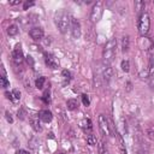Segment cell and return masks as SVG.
<instances>
[{"label": "cell", "instance_id": "27", "mask_svg": "<svg viewBox=\"0 0 154 154\" xmlns=\"http://www.w3.org/2000/svg\"><path fill=\"white\" fill-rule=\"evenodd\" d=\"M99 152H100V154H109L108 153V149L106 148V146L102 142L99 143Z\"/></svg>", "mask_w": 154, "mask_h": 154}, {"label": "cell", "instance_id": "33", "mask_svg": "<svg viewBox=\"0 0 154 154\" xmlns=\"http://www.w3.org/2000/svg\"><path fill=\"white\" fill-rule=\"evenodd\" d=\"M5 117H6V120H7L8 123H12V122H13V119H12V116H11V113H8V112H5Z\"/></svg>", "mask_w": 154, "mask_h": 154}, {"label": "cell", "instance_id": "39", "mask_svg": "<svg viewBox=\"0 0 154 154\" xmlns=\"http://www.w3.org/2000/svg\"><path fill=\"white\" fill-rule=\"evenodd\" d=\"M60 154H64V153H60Z\"/></svg>", "mask_w": 154, "mask_h": 154}, {"label": "cell", "instance_id": "40", "mask_svg": "<svg viewBox=\"0 0 154 154\" xmlns=\"http://www.w3.org/2000/svg\"><path fill=\"white\" fill-rule=\"evenodd\" d=\"M153 4H154V1H153Z\"/></svg>", "mask_w": 154, "mask_h": 154}, {"label": "cell", "instance_id": "34", "mask_svg": "<svg viewBox=\"0 0 154 154\" xmlns=\"http://www.w3.org/2000/svg\"><path fill=\"white\" fill-rule=\"evenodd\" d=\"M26 63H28V64H30V65L32 66V65H34V59H32L30 55H28V57H26Z\"/></svg>", "mask_w": 154, "mask_h": 154}, {"label": "cell", "instance_id": "9", "mask_svg": "<svg viewBox=\"0 0 154 154\" xmlns=\"http://www.w3.org/2000/svg\"><path fill=\"white\" fill-rule=\"evenodd\" d=\"M43 35H45L43 29L40 28V26H34V28H31V29L29 30V36H30L32 40H35V41L41 40V38L43 37Z\"/></svg>", "mask_w": 154, "mask_h": 154}, {"label": "cell", "instance_id": "23", "mask_svg": "<svg viewBox=\"0 0 154 154\" xmlns=\"http://www.w3.org/2000/svg\"><path fill=\"white\" fill-rule=\"evenodd\" d=\"M120 67H122V70L124 72H129V70H130V63H129V60H123L122 64H120Z\"/></svg>", "mask_w": 154, "mask_h": 154}, {"label": "cell", "instance_id": "20", "mask_svg": "<svg viewBox=\"0 0 154 154\" xmlns=\"http://www.w3.org/2000/svg\"><path fill=\"white\" fill-rule=\"evenodd\" d=\"M45 82H46V78H45L43 76L38 77V78L36 79V82H35V85H36V88H37V89H42V88H43V84H45Z\"/></svg>", "mask_w": 154, "mask_h": 154}, {"label": "cell", "instance_id": "25", "mask_svg": "<svg viewBox=\"0 0 154 154\" xmlns=\"http://www.w3.org/2000/svg\"><path fill=\"white\" fill-rule=\"evenodd\" d=\"M111 76H112V69H111L109 66H107L106 70L103 71V78H105L106 81H108V79L111 78Z\"/></svg>", "mask_w": 154, "mask_h": 154}, {"label": "cell", "instance_id": "30", "mask_svg": "<svg viewBox=\"0 0 154 154\" xmlns=\"http://www.w3.org/2000/svg\"><path fill=\"white\" fill-rule=\"evenodd\" d=\"M17 114H18V118H19L20 120H23V119L25 118V112H24V109H23V108H19Z\"/></svg>", "mask_w": 154, "mask_h": 154}, {"label": "cell", "instance_id": "19", "mask_svg": "<svg viewBox=\"0 0 154 154\" xmlns=\"http://www.w3.org/2000/svg\"><path fill=\"white\" fill-rule=\"evenodd\" d=\"M0 85H1L2 88H8V87H10V81L7 79V77H6L5 75H2V76L0 77Z\"/></svg>", "mask_w": 154, "mask_h": 154}, {"label": "cell", "instance_id": "10", "mask_svg": "<svg viewBox=\"0 0 154 154\" xmlns=\"http://www.w3.org/2000/svg\"><path fill=\"white\" fill-rule=\"evenodd\" d=\"M38 117H40V120H42L43 123H49L53 119V113L48 109H42L38 112Z\"/></svg>", "mask_w": 154, "mask_h": 154}, {"label": "cell", "instance_id": "18", "mask_svg": "<svg viewBox=\"0 0 154 154\" xmlns=\"http://www.w3.org/2000/svg\"><path fill=\"white\" fill-rule=\"evenodd\" d=\"M61 76H63V81H64L63 83H64V84H66V83L70 82V79H71V72H70L69 70H63Z\"/></svg>", "mask_w": 154, "mask_h": 154}, {"label": "cell", "instance_id": "14", "mask_svg": "<svg viewBox=\"0 0 154 154\" xmlns=\"http://www.w3.org/2000/svg\"><path fill=\"white\" fill-rule=\"evenodd\" d=\"M79 128L83 129L84 131H87V130H91V128H93V125H91V120H90L89 118H83V119L79 122Z\"/></svg>", "mask_w": 154, "mask_h": 154}, {"label": "cell", "instance_id": "12", "mask_svg": "<svg viewBox=\"0 0 154 154\" xmlns=\"http://www.w3.org/2000/svg\"><path fill=\"white\" fill-rule=\"evenodd\" d=\"M116 137H117V142H118V148H119V150H120V153L122 154H128L126 153V148H125V142H124V140H123V137H122V135L117 131V134H116Z\"/></svg>", "mask_w": 154, "mask_h": 154}, {"label": "cell", "instance_id": "1", "mask_svg": "<svg viewBox=\"0 0 154 154\" xmlns=\"http://www.w3.org/2000/svg\"><path fill=\"white\" fill-rule=\"evenodd\" d=\"M116 48H117V38L112 37L109 38L105 46H103V51H102V58H103V63L106 65L111 64L116 57Z\"/></svg>", "mask_w": 154, "mask_h": 154}, {"label": "cell", "instance_id": "11", "mask_svg": "<svg viewBox=\"0 0 154 154\" xmlns=\"http://www.w3.org/2000/svg\"><path fill=\"white\" fill-rule=\"evenodd\" d=\"M38 119H40L38 114H37V116H36V114H32V116L30 117V125H31V128H32L36 132H38V131H41V130H42V128H41V125H40Z\"/></svg>", "mask_w": 154, "mask_h": 154}, {"label": "cell", "instance_id": "3", "mask_svg": "<svg viewBox=\"0 0 154 154\" xmlns=\"http://www.w3.org/2000/svg\"><path fill=\"white\" fill-rule=\"evenodd\" d=\"M149 28H150L149 14L147 12H144L140 16V19H138V32H140V35L146 36L149 32Z\"/></svg>", "mask_w": 154, "mask_h": 154}, {"label": "cell", "instance_id": "17", "mask_svg": "<svg viewBox=\"0 0 154 154\" xmlns=\"http://www.w3.org/2000/svg\"><path fill=\"white\" fill-rule=\"evenodd\" d=\"M129 43H130V37L126 35V36L123 37V42H122V51H123V53L129 51Z\"/></svg>", "mask_w": 154, "mask_h": 154}, {"label": "cell", "instance_id": "6", "mask_svg": "<svg viewBox=\"0 0 154 154\" xmlns=\"http://www.w3.org/2000/svg\"><path fill=\"white\" fill-rule=\"evenodd\" d=\"M12 60H13V63L16 65H19V64L23 63L24 55H23V51L20 48V43H17L16 45V47H14V49L12 52Z\"/></svg>", "mask_w": 154, "mask_h": 154}, {"label": "cell", "instance_id": "24", "mask_svg": "<svg viewBox=\"0 0 154 154\" xmlns=\"http://www.w3.org/2000/svg\"><path fill=\"white\" fill-rule=\"evenodd\" d=\"M42 101L45 102V103H49V101H51V97H49V90L47 89V90H45L43 91V94H42Z\"/></svg>", "mask_w": 154, "mask_h": 154}, {"label": "cell", "instance_id": "7", "mask_svg": "<svg viewBox=\"0 0 154 154\" xmlns=\"http://www.w3.org/2000/svg\"><path fill=\"white\" fill-rule=\"evenodd\" d=\"M45 63L49 69H58L59 67V60L55 58V55L51 53H45Z\"/></svg>", "mask_w": 154, "mask_h": 154}, {"label": "cell", "instance_id": "28", "mask_svg": "<svg viewBox=\"0 0 154 154\" xmlns=\"http://www.w3.org/2000/svg\"><path fill=\"white\" fill-rule=\"evenodd\" d=\"M81 97H82V102H83V105L88 107V106L90 105V100H89V96H88L87 94H82V95H81Z\"/></svg>", "mask_w": 154, "mask_h": 154}, {"label": "cell", "instance_id": "22", "mask_svg": "<svg viewBox=\"0 0 154 154\" xmlns=\"http://www.w3.org/2000/svg\"><path fill=\"white\" fill-rule=\"evenodd\" d=\"M87 143L89 146H95L96 144V137L94 135H87Z\"/></svg>", "mask_w": 154, "mask_h": 154}, {"label": "cell", "instance_id": "13", "mask_svg": "<svg viewBox=\"0 0 154 154\" xmlns=\"http://www.w3.org/2000/svg\"><path fill=\"white\" fill-rule=\"evenodd\" d=\"M134 7H135V11L141 16L142 13H144V8H146V2L142 1V0H136L134 2Z\"/></svg>", "mask_w": 154, "mask_h": 154}, {"label": "cell", "instance_id": "32", "mask_svg": "<svg viewBox=\"0 0 154 154\" xmlns=\"http://www.w3.org/2000/svg\"><path fill=\"white\" fill-rule=\"evenodd\" d=\"M5 95H6V97H7L8 100H11L12 102H14V97H13V94H12V91H11V93L6 91V93H5Z\"/></svg>", "mask_w": 154, "mask_h": 154}, {"label": "cell", "instance_id": "35", "mask_svg": "<svg viewBox=\"0 0 154 154\" xmlns=\"http://www.w3.org/2000/svg\"><path fill=\"white\" fill-rule=\"evenodd\" d=\"M16 154H30V153L28 150H25V149H18L16 152Z\"/></svg>", "mask_w": 154, "mask_h": 154}, {"label": "cell", "instance_id": "36", "mask_svg": "<svg viewBox=\"0 0 154 154\" xmlns=\"http://www.w3.org/2000/svg\"><path fill=\"white\" fill-rule=\"evenodd\" d=\"M22 1L20 0H16V1H10V5H19Z\"/></svg>", "mask_w": 154, "mask_h": 154}, {"label": "cell", "instance_id": "2", "mask_svg": "<svg viewBox=\"0 0 154 154\" xmlns=\"http://www.w3.org/2000/svg\"><path fill=\"white\" fill-rule=\"evenodd\" d=\"M70 24H71V18L66 12L60 11L55 14V25L61 34H65L67 31V29L70 28Z\"/></svg>", "mask_w": 154, "mask_h": 154}, {"label": "cell", "instance_id": "31", "mask_svg": "<svg viewBox=\"0 0 154 154\" xmlns=\"http://www.w3.org/2000/svg\"><path fill=\"white\" fill-rule=\"evenodd\" d=\"M34 5H35L34 1H26V2H24V5H23V10H28L29 7H31V6H34Z\"/></svg>", "mask_w": 154, "mask_h": 154}, {"label": "cell", "instance_id": "8", "mask_svg": "<svg viewBox=\"0 0 154 154\" xmlns=\"http://www.w3.org/2000/svg\"><path fill=\"white\" fill-rule=\"evenodd\" d=\"M70 28H71V35L73 38H78L81 36V24L77 19L75 18H71V24H70Z\"/></svg>", "mask_w": 154, "mask_h": 154}, {"label": "cell", "instance_id": "38", "mask_svg": "<svg viewBox=\"0 0 154 154\" xmlns=\"http://www.w3.org/2000/svg\"><path fill=\"white\" fill-rule=\"evenodd\" d=\"M150 77H152V84H154V73H153Z\"/></svg>", "mask_w": 154, "mask_h": 154}, {"label": "cell", "instance_id": "4", "mask_svg": "<svg viewBox=\"0 0 154 154\" xmlns=\"http://www.w3.org/2000/svg\"><path fill=\"white\" fill-rule=\"evenodd\" d=\"M102 13H103V2L102 1H96L91 8V12H90V20L93 23H96L101 19L102 17Z\"/></svg>", "mask_w": 154, "mask_h": 154}, {"label": "cell", "instance_id": "15", "mask_svg": "<svg viewBox=\"0 0 154 154\" xmlns=\"http://www.w3.org/2000/svg\"><path fill=\"white\" fill-rule=\"evenodd\" d=\"M78 101H77V99H69L67 100V102H66V107H67V109H70V111H73V109H76V108H78Z\"/></svg>", "mask_w": 154, "mask_h": 154}, {"label": "cell", "instance_id": "37", "mask_svg": "<svg viewBox=\"0 0 154 154\" xmlns=\"http://www.w3.org/2000/svg\"><path fill=\"white\" fill-rule=\"evenodd\" d=\"M126 85H128V91H130V90H131V85H132V84H131L130 82H128V83H126Z\"/></svg>", "mask_w": 154, "mask_h": 154}, {"label": "cell", "instance_id": "26", "mask_svg": "<svg viewBox=\"0 0 154 154\" xmlns=\"http://www.w3.org/2000/svg\"><path fill=\"white\" fill-rule=\"evenodd\" d=\"M154 73V58L150 57V60H149V67H148V75L152 76Z\"/></svg>", "mask_w": 154, "mask_h": 154}, {"label": "cell", "instance_id": "5", "mask_svg": "<svg viewBox=\"0 0 154 154\" xmlns=\"http://www.w3.org/2000/svg\"><path fill=\"white\" fill-rule=\"evenodd\" d=\"M99 128L101 130V132L105 135V136H111V128L108 125V120L107 118L103 116V114H100L99 116Z\"/></svg>", "mask_w": 154, "mask_h": 154}, {"label": "cell", "instance_id": "16", "mask_svg": "<svg viewBox=\"0 0 154 154\" xmlns=\"http://www.w3.org/2000/svg\"><path fill=\"white\" fill-rule=\"evenodd\" d=\"M18 32H19V28H18V25H16V24H11V25L7 28V34H8L10 36H16Z\"/></svg>", "mask_w": 154, "mask_h": 154}, {"label": "cell", "instance_id": "29", "mask_svg": "<svg viewBox=\"0 0 154 154\" xmlns=\"http://www.w3.org/2000/svg\"><path fill=\"white\" fill-rule=\"evenodd\" d=\"M12 94H13V97H14V102L19 101V99H20V91L18 89H13L12 90Z\"/></svg>", "mask_w": 154, "mask_h": 154}, {"label": "cell", "instance_id": "21", "mask_svg": "<svg viewBox=\"0 0 154 154\" xmlns=\"http://www.w3.org/2000/svg\"><path fill=\"white\" fill-rule=\"evenodd\" d=\"M146 132H147L148 137L153 140V138H154V125H153V124H149V125L147 126V129H146Z\"/></svg>", "mask_w": 154, "mask_h": 154}]
</instances>
